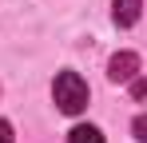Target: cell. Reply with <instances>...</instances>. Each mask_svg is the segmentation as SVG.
I'll list each match as a JSON object with an SVG mask.
<instances>
[{"instance_id":"1","label":"cell","mask_w":147,"mask_h":143,"mask_svg":"<svg viewBox=\"0 0 147 143\" xmlns=\"http://www.w3.org/2000/svg\"><path fill=\"white\" fill-rule=\"evenodd\" d=\"M52 99H56V107L64 115H80L88 107V84H84V76L80 72H60L56 84H52Z\"/></svg>"},{"instance_id":"2","label":"cell","mask_w":147,"mask_h":143,"mask_svg":"<svg viewBox=\"0 0 147 143\" xmlns=\"http://www.w3.org/2000/svg\"><path fill=\"white\" fill-rule=\"evenodd\" d=\"M135 76H139V56L135 52H115L107 60V80L111 84H131Z\"/></svg>"},{"instance_id":"3","label":"cell","mask_w":147,"mask_h":143,"mask_svg":"<svg viewBox=\"0 0 147 143\" xmlns=\"http://www.w3.org/2000/svg\"><path fill=\"white\" fill-rule=\"evenodd\" d=\"M139 16H143V0H111V20L119 28H131Z\"/></svg>"},{"instance_id":"4","label":"cell","mask_w":147,"mask_h":143,"mask_svg":"<svg viewBox=\"0 0 147 143\" xmlns=\"http://www.w3.org/2000/svg\"><path fill=\"white\" fill-rule=\"evenodd\" d=\"M68 143H103V131H99V127H92V123H80V127H72Z\"/></svg>"},{"instance_id":"5","label":"cell","mask_w":147,"mask_h":143,"mask_svg":"<svg viewBox=\"0 0 147 143\" xmlns=\"http://www.w3.org/2000/svg\"><path fill=\"white\" fill-rule=\"evenodd\" d=\"M131 131H135V139H139V143H147V111H143V115H135Z\"/></svg>"},{"instance_id":"6","label":"cell","mask_w":147,"mask_h":143,"mask_svg":"<svg viewBox=\"0 0 147 143\" xmlns=\"http://www.w3.org/2000/svg\"><path fill=\"white\" fill-rule=\"evenodd\" d=\"M0 143H16V139H12V123H8V119H0Z\"/></svg>"},{"instance_id":"7","label":"cell","mask_w":147,"mask_h":143,"mask_svg":"<svg viewBox=\"0 0 147 143\" xmlns=\"http://www.w3.org/2000/svg\"><path fill=\"white\" fill-rule=\"evenodd\" d=\"M131 92L139 95V99H147V80H139V76H135V80H131Z\"/></svg>"}]
</instances>
